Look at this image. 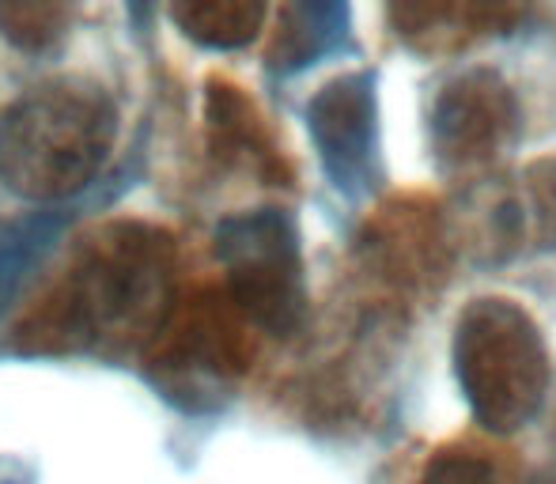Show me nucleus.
I'll return each mask as SVG.
<instances>
[{"label": "nucleus", "instance_id": "obj_8", "mask_svg": "<svg viewBox=\"0 0 556 484\" xmlns=\"http://www.w3.org/2000/svg\"><path fill=\"white\" fill-rule=\"evenodd\" d=\"M352 4L349 0H288L280 35L273 42L277 73H303L349 46Z\"/></svg>", "mask_w": 556, "mask_h": 484}, {"label": "nucleus", "instance_id": "obj_9", "mask_svg": "<svg viewBox=\"0 0 556 484\" xmlns=\"http://www.w3.org/2000/svg\"><path fill=\"white\" fill-rule=\"evenodd\" d=\"M170 20L205 50H242L262 35L269 0H167Z\"/></svg>", "mask_w": 556, "mask_h": 484}, {"label": "nucleus", "instance_id": "obj_6", "mask_svg": "<svg viewBox=\"0 0 556 484\" xmlns=\"http://www.w3.org/2000/svg\"><path fill=\"white\" fill-rule=\"evenodd\" d=\"M519 106L496 73H462L432 114V137L446 163H481L511 140Z\"/></svg>", "mask_w": 556, "mask_h": 484}, {"label": "nucleus", "instance_id": "obj_14", "mask_svg": "<svg viewBox=\"0 0 556 484\" xmlns=\"http://www.w3.org/2000/svg\"><path fill=\"white\" fill-rule=\"evenodd\" d=\"M0 484H4V481H0Z\"/></svg>", "mask_w": 556, "mask_h": 484}, {"label": "nucleus", "instance_id": "obj_3", "mask_svg": "<svg viewBox=\"0 0 556 484\" xmlns=\"http://www.w3.org/2000/svg\"><path fill=\"white\" fill-rule=\"evenodd\" d=\"M216 257L227 272L231 303L273 337H288L307 315L300 228L280 208L227 216L216 228Z\"/></svg>", "mask_w": 556, "mask_h": 484}, {"label": "nucleus", "instance_id": "obj_5", "mask_svg": "<svg viewBox=\"0 0 556 484\" xmlns=\"http://www.w3.org/2000/svg\"><path fill=\"white\" fill-rule=\"evenodd\" d=\"M307 132L337 190L349 198L364 193L375 178V155H379L375 73H349L326 84L307 103Z\"/></svg>", "mask_w": 556, "mask_h": 484}, {"label": "nucleus", "instance_id": "obj_12", "mask_svg": "<svg viewBox=\"0 0 556 484\" xmlns=\"http://www.w3.org/2000/svg\"><path fill=\"white\" fill-rule=\"evenodd\" d=\"M420 484H496V473L469 455H443L425 470Z\"/></svg>", "mask_w": 556, "mask_h": 484}, {"label": "nucleus", "instance_id": "obj_2", "mask_svg": "<svg viewBox=\"0 0 556 484\" xmlns=\"http://www.w3.org/2000/svg\"><path fill=\"white\" fill-rule=\"evenodd\" d=\"M454 374L489 432H519L549 394V353L534 318L511 300H477L454 330Z\"/></svg>", "mask_w": 556, "mask_h": 484}, {"label": "nucleus", "instance_id": "obj_1", "mask_svg": "<svg viewBox=\"0 0 556 484\" xmlns=\"http://www.w3.org/2000/svg\"><path fill=\"white\" fill-rule=\"evenodd\" d=\"M117 137V106L84 76H58L0 118V182L15 198L61 205L99 178Z\"/></svg>", "mask_w": 556, "mask_h": 484}, {"label": "nucleus", "instance_id": "obj_13", "mask_svg": "<svg viewBox=\"0 0 556 484\" xmlns=\"http://www.w3.org/2000/svg\"><path fill=\"white\" fill-rule=\"evenodd\" d=\"M152 8H155V0H129L132 27H137V30H144L148 23H152Z\"/></svg>", "mask_w": 556, "mask_h": 484}, {"label": "nucleus", "instance_id": "obj_11", "mask_svg": "<svg viewBox=\"0 0 556 484\" xmlns=\"http://www.w3.org/2000/svg\"><path fill=\"white\" fill-rule=\"evenodd\" d=\"M84 0H0V38L23 53L53 50L76 23Z\"/></svg>", "mask_w": 556, "mask_h": 484}, {"label": "nucleus", "instance_id": "obj_4", "mask_svg": "<svg viewBox=\"0 0 556 484\" xmlns=\"http://www.w3.org/2000/svg\"><path fill=\"white\" fill-rule=\"evenodd\" d=\"M61 322L80 341H125L152 333L167 315V262L144 235L106 239L61 300Z\"/></svg>", "mask_w": 556, "mask_h": 484}, {"label": "nucleus", "instance_id": "obj_10", "mask_svg": "<svg viewBox=\"0 0 556 484\" xmlns=\"http://www.w3.org/2000/svg\"><path fill=\"white\" fill-rule=\"evenodd\" d=\"M65 228L68 213H61V208H42V213L20 216V220L0 228V315L15 303L30 272L50 257Z\"/></svg>", "mask_w": 556, "mask_h": 484}, {"label": "nucleus", "instance_id": "obj_7", "mask_svg": "<svg viewBox=\"0 0 556 484\" xmlns=\"http://www.w3.org/2000/svg\"><path fill=\"white\" fill-rule=\"evenodd\" d=\"M507 0H387L390 27L413 50L440 53L489 35Z\"/></svg>", "mask_w": 556, "mask_h": 484}]
</instances>
